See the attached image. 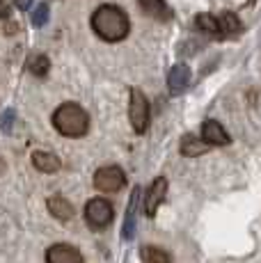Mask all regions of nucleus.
<instances>
[{
  "mask_svg": "<svg viewBox=\"0 0 261 263\" xmlns=\"http://www.w3.org/2000/svg\"><path fill=\"white\" fill-rule=\"evenodd\" d=\"M30 5H32V0H16L18 9H30Z\"/></svg>",
  "mask_w": 261,
  "mask_h": 263,
  "instance_id": "obj_22",
  "label": "nucleus"
},
{
  "mask_svg": "<svg viewBox=\"0 0 261 263\" xmlns=\"http://www.w3.org/2000/svg\"><path fill=\"white\" fill-rule=\"evenodd\" d=\"M207 149H209V142L193 138V135H183V140H181V154L183 156H188V158H195V156L204 154Z\"/></svg>",
  "mask_w": 261,
  "mask_h": 263,
  "instance_id": "obj_16",
  "label": "nucleus"
},
{
  "mask_svg": "<svg viewBox=\"0 0 261 263\" xmlns=\"http://www.w3.org/2000/svg\"><path fill=\"white\" fill-rule=\"evenodd\" d=\"M85 217H87V222L94 227V229H103V227H108L110 222H113L115 211H113V206H110V201L97 197V199H89L87 201Z\"/></svg>",
  "mask_w": 261,
  "mask_h": 263,
  "instance_id": "obj_5",
  "label": "nucleus"
},
{
  "mask_svg": "<svg viewBox=\"0 0 261 263\" xmlns=\"http://www.w3.org/2000/svg\"><path fill=\"white\" fill-rule=\"evenodd\" d=\"M7 14H9V5L5 0H0V18H5Z\"/></svg>",
  "mask_w": 261,
  "mask_h": 263,
  "instance_id": "obj_21",
  "label": "nucleus"
},
{
  "mask_svg": "<svg viewBox=\"0 0 261 263\" xmlns=\"http://www.w3.org/2000/svg\"><path fill=\"white\" fill-rule=\"evenodd\" d=\"M142 263H172V261H170V254L165 250L147 245L142 247Z\"/></svg>",
  "mask_w": 261,
  "mask_h": 263,
  "instance_id": "obj_17",
  "label": "nucleus"
},
{
  "mask_svg": "<svg viewBox=\"0 0 261 263\" xmlns=\"http://www.w3.org/2000/svg\"><path fill=\"white\" fill-rule=\"evenodd\" d=\"M202 140H204V142H209V144H213V146L229 144L227 130H225L222 126H220V121H215V119H207V121H204V126H202Z\"/></svg>",
  "mask_w": 261,
  "mask_h": 263,
  "instance_id": "obj_9",
  "label": "nucleus"
},
{
  "mask_svg": "<svg viewBox=\"0 0 261 263\" xmlns=\"http://www.w3.org/2000/svg\"><path fill=\"white\" fill-rule=\"evenodd\" d=\"M46 263H85V261H83V254H80V252L73 245L58 242V245L48 247Z\"/></svg>",
  "mask_w": 261,
  "mask_h": 263,
  "instance_id": "obj_7",
  "label": "nucleus"
},
{
  "mask_svg": "<svg viewBox=\"0 0 261 263\" xmlns=\"http://www.w3.org/2000/svg\"><path fill=\"white\" fill-rule=\"evenodd\" d=\"M124 183H126V176H124V172L117 165L101 167L94 174V188L99 192H117L124 188Z\"/></svg>",
  "mask_w": 261,
  "mask_h": 263,
  "instance_id": "obj_4",
  "label": "nucleus"
},
{
  "mask_svg": "<svg viewBox=\"0 0 261 263\" xmlns=\"http://www.w3.org/2000/svg\"><path fill=\"white\" fill-rule=\"evenodd\" d=\"M142 188L135 185L133 188V195H130V201H128V211H126V220H124V229H122V236L126 240L133 238L135 234V217H138V211H140V199H142Z\"/></svg>",
  "mask_w": 261,
  "mask_h": 263,
  "instance_id": "obj_8",
  "label": "nucleus"
},
{
  "mask_svg": "<svg viewBox=\"0 0 261 263\" xmlns=\"http://www.w3.org/2000/svg\"><path fill=\"white\" fill-rule=\"evenodd\" d=\"M218 23H220V39H229V37H236V34H240V30H243V25H240L238 16L232 12H225L218 16Z\"/></svg>",
  "mask_w": 261,
  "mask_h": 263,
  "instance_id": "obj_12",
  "label": "nucleus"
},
{
  "mask_svg": "<svg viewBox=\"0 0 261 263\" xmlns=\"http://www.w3.org/2000/svg\"><path fill=\"white\" fill-rule=\"evenodd\" d=\"M14 117H16V115H14V110H7V112L0 115V128H3V130L12 128V126H14Z\"/></svg>",
  "mask_w": 261,
  "mask_h": 263,
  "instance_id": "obj_20",
  "label": "nucleus"
},
{
  "mask_svg": "<svg viewBox=\"0 0 261 263\" xmlns=\"http://www.w3.org/2000/svg\"><path fill=\"white\" fill-rule=\"evenodd\" d=\"M92 28L103 42H122L128 34V16L124 9L115 7V5H101L97 12L92 14Z\"/></svg>",
  "mask_w": 261,
  "mask_h": 263,
  "instance_id": "obj_1",
  "label": "nucleus"
},
{
  "mask_svg": "<svg viewBox=\"0 0 261 263\" xmlns=\"http://www.w3.org/2000/svg\"><path fill=\"white\" fill-rule=\"evenodd\" d=\"M44 23H48V5H37L32 12V25H37V28H42Z\"/></svg>",
  "mask_w": 261,
  "mask_h": 263,
  "instance_id": "obj_19",
  "label": "nucleus"
},
{
  "mask_svg": "<svg viewBox=\"0 0 261 263\" xmlns=\"http://www.w3.org/2000/svg\"><path fill=\"white\" fill-rule=\"evenodd\" d=\"M32 165L44 174H53V172L60 170V158L55 154H46V151H34Z\"/></svg>",
  "mask_w": 261,
  "mask_h": 263,
  "instance_id": "obj_13",
  "label": "nucleus"
},
{
  "mask_svg": "<svg viewBox=\"0 0 261 263\" xmlns=\"http://www.w3.org/2000/svg\"><path fill=\"white\" fill-rule=\"evenodd\" d=\"M48 211H51L53 217H58V220H71L73 217V206L69 204L62 195H53L51 199H48Z\"/></svg>",
  "mask_w": 261,
  "mask_h": 263,
  "instance_id": "obj_14",
  "label": "nucleus"
},
{
  "mask_svg": "<svg viewBox=\"0 0 261 263\" xmlns=\"http://www.w3.org/2000/svg\"><path fill=\"white\" fill-rule=\"evenodd\" d=\"M165 192H167V179H165V176H158V179L152 183V188L147 190V195H144V213L149 217L156 215L160 201L165 199Z\"/></svg>",
  "mask_w": 261,
  "mask_h": 263,
  "instance_id": "obj_6",
  "label": "nucleus"
},
{
  "mask_svg": "<svg viewBox=\"0 0 261 263\" xmlns=\"http://www.w3.org/2000/svg\"><path fill=\"white\" fill-rule=\"evenodd\" d=\"M53 126L67 138H83L89 128V117L78 103H64L53 112Z\"/></svg>",
  "mask_w": 261,
  "mask_h": 263,
  "instance_id": "obj_2",
  "label": "nucleus"
},
{
  "mask_svg": "<svg viewBox=\"0 0 261 263\" xmlns=\"http://www.w3.org/2000/svg\"><path fill=\"white\" fill-rule=\"evenodd\" d=\"M195 28H197L199 32L209 34V37L220 39V23H218V18L211 16V14H199V16H195Z\"/></svg>",
  "mask_w": 261,
  "mask_h": 263,
  "instance_id": "obj_15",
  "label": "nucleus"
},
{
  "mask_svg": "<svg viewBox=\"0 0 261 263\" xmlns=\"http://www.w3.org/2000/svg\"><path fill=\"white\" fill-rule=\"evenodd\" d=\"M28 69H30V73H34V76H46L48 73V69H51V62H48V58L46 55H32V58L28 60Z\"/></svg>",
  "mask_w": 261,
  "mask_h": 263,
  "instance_id": "obj_18",
  "label": "nucleus"
},
{
  "mask_svg": "<svg viewBox=\"0 0 261 263\" xmlns=\"http://www.w3.org/2000/svg\"><path fill=\"white\" fill-rule=\"evenodd\" d=\"M138 5L147 16L156 18V21H170L172 18V9L165 0H138Z\"/></svg>",
  "mask_w": 261,
  "mask_h": 263,
  "instance_id": "obj_10",
  "label": "nucleus"
},
{
  "mask_svg": "<svg viewBox=\"0 0 261 263\" xmlns=\"http://www.w3.org/2000/svg\"><path fill=\"white\" fill-rule=\"evenodd\" d=\"M128 119L135 133H144L149 126V103L147 96L140 89H130V105H128Z\"/></svg>",
  "mask_w": 261,
  "mask_h": 263,
  "instance_id": "obj_3",
  "label": "nucleus"
},
{
  "mask_svg": "<svg viewBox=\"0 0 261 263\" xmlns=\"http://www.w3.org/2000/svg\"><path fill=\"white\" fill-rule=\"evenodd\" d=\"M190 83V69L185 64H174L170 69V76H167V85H170V92L172 94H181Z\"/></svg>",
  "mask_w": 261,
  "mask_h": 263,
  "instance_id": "obj_11",
  "label": "nucleus"
}]
</instances>
